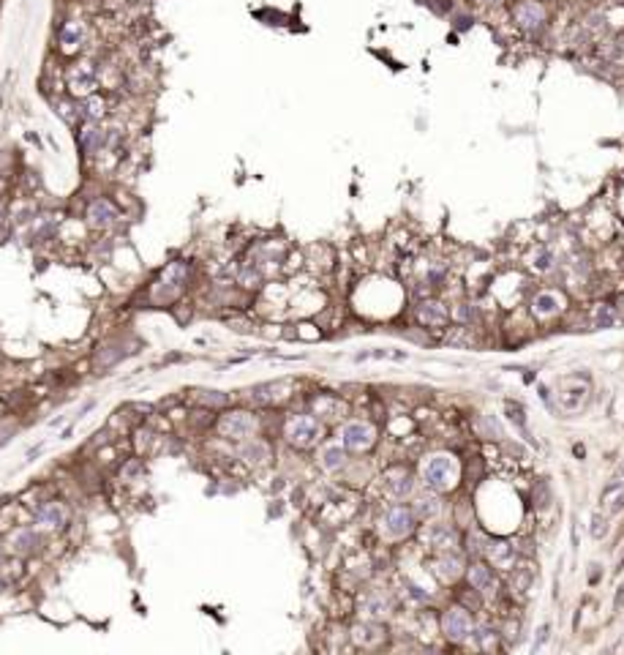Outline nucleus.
Here are the masks:
<instances>
[{"label": "nucleus", "instance_id": "f257e3e1", "mask_svg": "<svg viewBox=\"0 0 624 655\" xmlns=\"http://www.w3.org/2000/svg\"><path fill=\"white\" fill-rule=\"evenodd\" d=\"M423 481L434 491L450 489L458 481V461L447 454H434L423 461Z\"/></svg>", "mask_w": 624, "mask_h": 655}, {"label": "nucleus", "instance_id": "f03ea898", "mask_svg": "<svg viewBox=\"0 0 624 655\" xmlns=\"http://www.w3.org/2000/svg\"><path fill=\"white\" fill-rule=\"evenodd\" d=\"M95 85H98V71L93 63L82 61V63H74L68 68V91L74 96H91V93H95Z\"/></svg>", "mask_w": 624, "mask_h": 655}, {"label": "nucleus", "instance_id": "7ed1b4c3", "mask_svg": "<svg viewBox=\"0 0 624 655\" xmlns=\"http://www.w3.org/2000/svg\"><path fill=\"white\" fill-rule=\"evenodd\" d=\"M376 431L371 424H363V421H352L341 429V445L349 448V451H368L374 445Z\"/></svg>", "mask_w": 624, "mask_h": 655}, {"label": "nucleus", "instance_id": "20e7f679", "mask_svg": "<svg viewBox=\"0 0 624 655\" xmlns=\"http://www.w3.org/2000/svg\"><path fill=\"white\" fill-rule=\"evenodd\" d=\"M316 437H319V424L313 421L311 415H297V418H292V421L286 424V440H289L292 445H297V448L313 445Z\"/></svg>", "mask_w": 624, "mask_h": 655}, {"label": "nucleus", "instance_id": "39448f33", "mask_svg": "<svg viewBox=\"0 0 624 655\" xmlns=\"http://www.w3.org/2000/svg\"><path fill=\"white\" fill-rule=\"evenodd\" d=\"M219 431L229 440H246L256 431V418L251 413H229L219 421Z\"/></svg>", "mask_w": 624, "mask_h": 655}, {"label": "nucleus", "instance_id": "423d86ee", "mask_svg": "<svg viewBox=\"0 0 624 655\" xmlns=\"http://www.w3.org/2000/svg\"><path fill=\"white\" fill-rule=\"evenodd\" d=\"M382 527H384V532H387V535H393V538L409 535V532H412V527H414V514H412L409 508L396 505V508H390V511L382 516Z\"/></svg>", "mask_w": 624, "mask_h": 655}, {"label": "nucleus", "instance_id": "0eeeda50", "mask_svg": "<svg viewBox=\"0 0 624 655\" xmlns=\"http://www.w3.org/2000/svg\"><path fill=\"white\" fill-rule=\"evenodd\" d=\"M442 631L450 642H464L471 631V622H469V615L464 609H447L444 617H442Z\"/></svg>", "mask_w": 624, "mask_h": 655}, {"label": "nucleus", "instance_id": "6e6552de", "mask_svg": "<svg viewBox=\"0 0 624 655\" xmlns=\"http://www.w3.org/2000/svg\"><path fill=\"white\" fill-rule=\"evenodd\" d=\"M118 222V210H115V205L109 202V199H93L91 205H88V224L93 229H107L112 227Z\"/></svg>", "mask_w": 624, "mask_h": 655}, {"label": "nucleus", "instance_id": "1a4fd4ad", "mask_svg": "<svg viewBox=\"0 0 624 655\" xmlns=\"http://www.w3.org/2000/svg\"><path fill=\"white\" fill-rule=\"evenodd\" d=\"M515 22L521 28H526V31H537L545 22V8L540 3H534V0H524V3L515 6Z\"/></svg>", "mask_w": 624, "mask_h": 655}, {"label": "nucleus", "instance_id": "9d476101", "mask_svg": "<svg viewBox=\"0 0 624 655\" xmlns=\"http://www.w3.org/2000/svg\"><path fill=\"white\" fill-rule=\"evenodd\" d=\"M423 541L434 549H453L458 544V535L453 527H444V524H428L423 530Z\"/></svg>", "mask_w": 624, "mask_h": 655}, {"label": "nucleus", "instance_id": "9b49d317", "mask_svg": "<svg viewBox=\"0 0 624 655\" xmlns=\"http://www.w3.org/2000/svg\"><path fill=\"white\" fill-rule=\"evenodd\" d=\"M85 41V25L82 22H65L58 33V44L63 52H74Z\"/></svg>", "mask_w": 624, "mask_h": 655}, {"label": "nucleus", "instance_id": "f8f14e48", "mask_svg": "<svg viewBox=\"0 0 624 655\" xmlns=\"http://www.w3.org/2000/svg\"><path fill=\"white\" fill-rule=\"evenodd\" d=\"M65 519H68V514H65V508H63L61 502H47V505L38 511V524H41L44 530H61L63 524H65Z\"/></svg>", "mask_w": 624, "mask_h": 655}, {"label": "nucleus", "instance_id": "ddd939ff", "mask_svg": "<svg viewBox=\"0 0 624 655\" xmlns=\"http://www.w3.org/2000/svg\"><path fill=\"white\" fill-rule=\"evenodd\" d=\"M289 388H292V383L289 380H279V383H267V385H259V388H254V399L256 401H281V399H286L289 396Z\"/></svg>", "mask_w": 624, "mask_h": 655}, {"label": "nucleus", "instance_id": "4468645a", "mask_svg": "<svg viewBox=\"0 0 624 655\" xmlns=\"http://www.w3.org/2000/svg\"><path fill=\"white\" fill-rule=\"evenodd\" d=\"M417 320H420L423 325H444V323H447V309H444L439 300H426V303H420V309H417Z\"/></svg>", "mask_w": 624, "mask_h": 655}, {"label": "nucleus", "instance_id": "2eb2a0df", "mask_svg": "<svg viewBox=\"0 0 624 655\" xmlns=\"http://www.w3.org/2000/svg\"><path fill=\"white\" fill-rule=\"evenodd\" d=\"M531 309L537 317H554L562 309V298L559 293H537L531 300Z\"/></svg>", "mask_w": 624, "mask_h": 655}, {"label": "nucleus", "instance_id": "dca6fc26", "mask_svg": "<svg viewBox=\"0 0 624 655\" xmlns=\"http://www.w3.org/2000/svg\"><path fill=\"white\" fill-rule=\"evenodd\" d=\"M469 585L474 590H480V592H485V595H491V592L497 590V579H494L491 568H485V565H471V568H469Z\"/></svg>", "mask_w": 624, "mask_h": 655}, {"label": "nucleus", "instance_id": "f3484780", "mask_svg": "<svg viewBox=\"0 0 624 655\" xmlns=\"http://www.w3.org/2000/svg\"><path fill=\"white\" fill-rule=\"evenodd\" d=\"M461 568H464V562H461V557L458 555H444L434 562V571H437V576L442 579V582H453V579H458Z\"/></svg>", "mask_w": 624, "mask_h": 655}, {"label": "nucleus", "instance_id": "a211bd4d", "mask_svg": "<svg viewBox=\"0 0 624 655\" xmlns=\"http://www.w3.org/2000/svg\"><path fill=\"white\" fill-rule=\"evenodd\" d=\"M488 557L494 560V565H497V568L510 571V568L515 565V546H510L507 541H497V544H491V546H488Z\"/></svg>", "mask_w": 624, "mask_h": 655}, {"label": "nucleus", "instance_id": "6ab92c4d", "mask_svg": "<svg viewBox=\"0 0 624 655\" xmlns=\"http://www.w3.org/2000/svg\"><path fill=\"white\" fill-rule=\"evenodd\" d=\"M8 546H11L14 555H31L33 549L38 546V535H36L33 530H20V532L8 541Z\"/></svg>", "mask_w": 624, "mask_h": 655}, {"label": "nucleus", "instance_id": "aec40b11", "mask_svg": "<svg viewBox=\"0 0 624 655\" xmlns=\"http://www.w3.org/2000/svg\"><path fill=\"white\" fill-rule=\"evenodd\" d=\"M360 609H363V615H368V617H382V615H387L390 601H387L384 595H379V592H371V595L363 598Z\"/></svg>", "mask_w": 624, "mask_h": 655}, {"label": "nucleus", "instance_id": "412c9836", "mask_svg": "<svg viewBox=\"0 0 624 655\" xmlns=\"http://www.w3.org/2000/svg\"><path fill=\"white\" fill-rule=\"evenodd\" d=\"M104 112H107V101L98 96V93H91V96L82 98V115L88 118V121H101L104 118Z\"/></svg>", "mask_w": 624, "mask_h": 655}, {"label": "nucleus", "instance_id": "4be33fe9", "mask_svg": "<svg viewBox=\"0 0 624 655\" xmlns=\"http://www.w3.org/2000/svg\"><path fill=\"white\" fill-rule=\"evenodd\" d=\"M387 489H390V494H393L396 500H404L406 494H412V489H414L412 475H409V472H396V475L387 481Z\"/></svg>", "mask_w": 624, "mask_h": 655}, {"label": "nucleus", "instance_id": "5701e85b", "mask_svg": "<svg viewBox=\"0 0 624 655\" xmlns=\"http://www.w3.org/2000/svg\"><path fill=\"white\" fill-rule=\"evenodd\" d=\"M602 505L608 514H619L624 508V484H616V486H608L605 494H602Z\"/></svg>", "mask_w": 624, "mask_h": 655}, {"label": "nucleus", "instance_id": "b1692460", "mask_svg": "<svg viewBox=\"0 0 624 655\" xmlns=\"http://www.w3.org/2000/svg\"><path fill=\"white\" fill-rule=\"evenodd\" d=\"M439 500L434 497V494H423V497H417V502H414V516H420V519H431V516H437L439 514Z\"/></svg>", "mask_w": 624, "mask_h": 655}, {"label": "nucleus", "instance_id": "393cba45", "mask_svg": "<svg viewBox=\"0 0 624 655\" xmlns=\"http://www.w3.org/2000/svg\"><path fill=\"white\" fill-rule=\"evenodd\" d=\"M343 458H346V454H343L341 445H327V448L322 451V467L330 470V472H336V470L343 467Z\"/></svg>", "mask_w": 624, "mask_h": 655}, {"label": "nucleus", "instance_id": "a878e982", "mask_svg": "<svg viewBox=\"0 0 624 655\" xmlns=\"http://www.w3.org/2000/svg\"><path fill=\"white\" fill-rule=\"evenodd\" d=\"M79 142H82V148H85L88 153H95V151L104 145V131L98 129V126H88V129L79 134Z\"/></svg>", "mask_w": 624, "mask_h": 655}, {"label": "nucleus", "instance_id": "bb28decb", "mask_svg": "<svg viewBox=\"0 0 624 655\" xmlns=\"http://www.w3.org/2000/svg\"><path fill=\"white\" fill-rule=\"evenodd\" d=\"M471 639H474V645H477V647L491 650V647L497 645V631H494L491 625H477V628L471 631Z\"/></svg>", "mask_w": 624, "mask_h": 655}, {"label": "nucleus", "instance_id": "cd10ccee", "mask_svg": "<svg viewBox=\"0 0 624 655\" xmlns=\"http://www.w3.org/2000/svg\"><path fill=\"white\" fill-rule=\"evenodd\" d=\"M354 639L363 647H371V645H376L382 639V628H376V625H357L354 628Z\"/></svg>", "mask_w": 624, "mask_h": 655}, {"label": "nucleus", "instance_id": "c85d7f7f", "mask_svg": "<svg viewBox=\"0 0 624 655\" xmlns=\"http://www.w3.org/2000/svg\"><path fill=\"white\" fill-rule=\"evenodd\" d=\"M616 320V311L611 306H597L594 309V328H611Z\"/></svg>", "mask_w": 624, "mask_h": 655}, {"label": "nucleus", "instance_id": "c756f323", "mask_svg": "<svg viewBox=\"0 0 624 655\" xmlns=\"http://www.w3.org/2000/svg\"><path fill=\"white\" fill-rule=\"evenodd\" d=\"M554 265V254L548 252V249H540L534 257H531V268H537V270H548Z\"/></svg>", "mask_w": 624, "mask_h": 655}, {"label": "nucleus", "instance_id": "7c9ffc66", "mask_svg": "<svg viewBox=\"0 0 624 655\" xmlns=\"http://www.w3.org/2000/svg\"><path fill=\"white\" fill-rule=\"evenodd\" d=\"M548 631H551L548 625H543V628H540V639H534V647H531L534 653H537V650H543V645L548 642Z\"/></svg>", "mask_w": 624, "mask_h": 655}, {"label": "nucleus", "instance_id": "2f4dec72", "mask_svg": "<svg viewBox=\"0 0 624 655\" xmlns=\"http://www.w3.org/2000/svg\"><path fill=\"white\" fill-rule=\"evenodd\" d=\"M455 314H458L461 320H474V309H467V303H464L461 309H455Z\"/></svg>", "mask_w": 624, "mask_h": 655}, {"label": "nucleus", "instance_id": "473e14b6", "mask_svg": "<svg viewBox=\"0 0 624 655\" xmlns=\"http://www.w3.org/2000/svg\"><path fill=\"white\" fill-rule=\"evenodd\" d=\"M480 3H499V0H480Z\"/></svg>", "mask_w": 624, "mask_h": 655}, {"label": "nucleus", "instance_id": "72a5a7b5", "mask_svg": "<svg viewBox=\"0 0 624 655\" xmlns=\"http://www.w3.org/2000/svg\"><path fill=\"white\" fill-rule=\"evenodd\" d=\"M0 590H3V582H0Z\"/></svg>", "mask_w": 624, "mask_h": 655}]
</instances>
